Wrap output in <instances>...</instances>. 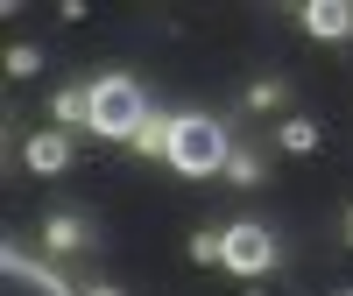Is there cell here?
<instances>
[{
    "mask_svg": "<svg viewBox=\"0 0 353 296\" xmlns=\"http://www.w3.org/2000/svg\"><path fill=\"white\" fill-rule=\"evenodd\" d=\"M163 156H170L176 176H226V162H233V134L212 120V113H176Z\"/></svg>",
    "mask_w": 353,
    "mask_h": 296,
    "instance_id": "1",
    "label": "cell"
},
{
    "mask_svg": "<svg viewBox=\"0 0 353 296\" xmlns=\"http://www.w3.org/2000/svg\"><path fill=\"white\" fill-rule=\"evenodd\" d=\"M149 120H156V113H149V92H141L134 78H99V85H92V134L134 141Z\"/></svg>",
    "mask_w": 353,
    "mask_h": 296,
    "instance_id": "2",
    "label": "cell"
},
{
    "mask_svg": "<svg viewBox=\"0 0 353 296\" xmlns=\"http://www.w3.org/2000/svg\"><path fill=\"white\" fill-rule=\"evenodd\" d=\"M276 233L269 226H254V219H241V226H226L219 233V268H233L241 282H261V275H276Z\"/></svg>",
    "mask_w": 353,
    "mask_h": 296,
    "instance_id": "3",
    "label": "cell"
},
{
    "mask_svg": "<svg viewBox=\"0 0 353 296\" xmlns=\"http://www.w3.org/2000/svg\"><path fill=\"white\" fill-rule=\"evenodd\" d=\"M0 296H71V282L50 275L43 261H28V254L8 247V261H0Z\"/></svg>",
    "mask_w": 353,
    "mask_h": 296,
    "instance_id": "4",
    "label": "cell"
},
{
    "mask_svg": "<svg viewBox=\"0 0 353 296\" xmlns=\"http://www.w3.org/2000/svg\"><path fill=\"white\" fill-rule=\"evenodd\" d=\"M21 162L36 169V176H64V169H71V134H64V127L28 134V141H21Z\"/></svg>",
    "mask_w": 353,
    "mask_h": 296,
    "instance_id": "5",
    "label": "cell"
},
{
    "mask_svg": "<svg viewBox=\"0 0 353 296\" xmlns=\"http://www.w3.org/2000/svg\"><path fill=\"white\" fill-rule=\"evenodd\" d=\"M304 28H311L318 43L353 36V0H304Z\"/></svg>",
    "mask_w": 353,
    "mask_h": 296,
    "instance_id": "6",
    "label": "cell"
},
{
    "mask_svg": "<svg viewBox=\"0 0 353 296\" xmlns=\"http://www.w3.org/2000/svg\"><path fill=\"white\" fill-rule=\"evenodd\" d=\"M43 247H50V254H85V247H92V219L57 212V219L43 226Z\"/></svg>",
    "mask_w": 353,
    "mask_h": 296,
    "instance_id": "7",
    "label": "cell"
},
{
    "mask_svg": "<svg viewBox=\"0 0 353 296\" xmlns=\"http://www.w3.org/2000/svg\"><path fill=\"white\" fill-rule=\"evenodd\" d=\"M50 113H57V127H92V85H64V92L50 99Z\"/></svg>",
    "mask_w": 353,
    "mask_h": 296,
    "instance_id": "8",
    "label": "cell"
},
{
    "mask_svg": "<svg viewBox=\"0 0 353 296\" xmlns=\"http://www.w3.org/2000/svg\"><path fill=\"white\" fill-rule=\"evenodd\" d=\"M283 99H290L283 78H254V85H248V106H254V113H269V106H283Z\"/></svg>",
    "mask_w": 353,
    "mask_h": 296,
    "instance_id": "9",
    "label": "cell"
},
{
    "mask_svg": "<svg viewBox=\"0 0 353 296\" xmlns=\"http://www.w3.org/2000/svg\"><path fill=\"white\" fill-rule=\"evenodd\" d=\"M283 148L290 156H311L318 148V120H283Z\"/></svg>",
    "mask_w": 353,
    "mask_h": 296,
    "instance_id": "10",
    "label": "cell"
},
{
    "mask_svg": "<svg viewBox=\"0 0 353 296\" xmlns=\"http://www.w3.org/2000/svg\"><path fill=\"white\" fill-rule=\"evenodd\" d=\"M36 71H43V50L36 43H14L8 50V78H36Z\"/></svg>",
    "mask_w": 353,
    "mask_h": 296,
    "instance_id": "11",
    "label": "cell"
},
{
    "mask_svg": "<svg viewBox=\"0 0 353 296\" xmlns=\"http://www.w3.org/2000/svg\"><path fill=\"white\" fill-rule=\"evenodd\" d=\"M226 176H233V184H261V156H254V148H233Z\"/></svg>",
    "mask_w": 353,
    "mask_h": 296,
    "instance_id": "12",
    "label": "cell"
},
{
    "mask_svg": "<svg viewBox=\"0 0 353 296\" xmlns=\"http://www.w3.org/2000/svg\"><path fill=\"white\" fill-rule=\"evenodd\" d=\"M191 261L212 268V261H219V233H191Z\"/></svg>",
    "mask_w": 353,
    "mask_h": 296,
    "instance_id": "13",
    "label": "cell"
},
{
    "mask_svg": "<svg viewBox=\"0 0 353 296\" xmlns=\"http://www.w3.org/2000/svg\"><path fill=\"white\" fill-rule=\"evenodd\" d=\"M85 296H121V282H92V289H85Z\"/></svg>",
    "mask_w": 353,
    "mask_h": 296,
    "instance_id": "14",
    "label": "cell"
},
{
    "mask_svg": "<svg viewBox=\"0 0 353 296\" xmlns=\"http://www.w3.org/2000/svg\"><path fill=\"white\" fill-rule=\"evenodd\" d=\"M346 247H353V212H346Z\"/></svg>",
    "mask_w": 353,
    "mask_h": 296,
    "instance_id": "15",
    "label": "cell"
},
{
    "mask_svg": "<svg viewBox=\"0 0 353 296\" xmlns=\"http://www.w3.org/2000/svg\"><path fill=\"white\" fill-rule=\"evenodd\" d=\"M339 296H353V289H339Z\"/></svg>",
    "mask_w": 353,
    "mask_h": 296,
    "instance_id": "16",
    "label": "cell"
}]
</instances>
